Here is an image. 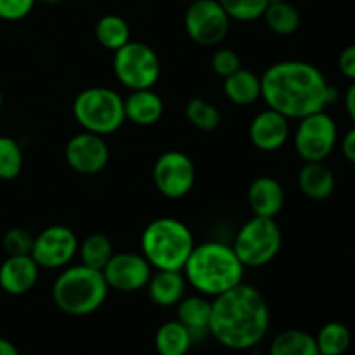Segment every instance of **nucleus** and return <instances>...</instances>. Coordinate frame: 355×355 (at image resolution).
<instances>
[{
  "label": "nucleus",
  "instance_id": "obj_1",
  "mask_svg": "<svg viewBox=\"0 0 355 355\" xmlns=\"http://www.w3.org/2000/svg\"><path fill=\"white\" fill-rule=\"evenodd\" d=\"M260 83L267 107L288 120L324 111L336 97V90L318 66L297 59L270 64L260 76Z\"/></svg>",
  "mask_w": 355,
  "mask_h": 355
},
{
  "label": "nucleus",
  "instance_id": "obj_2",
  "mask_svg": "<svg viewBox=\"0 0 355 355\" xmlns=\"http://www.w3.org/2000/svg\"><path fill=\"white\" fill-rule=\"evenodd\" d=\"M269 326V304L252 284L241 283L211 300L208 333L225 349H255L267 336Z\"/></svg>",
  "mask_w": 355,
  "mask_h": 355
},
{
  "label": "nucleus",
  "instance_id": "obj_3",
  "mask_svg": "<svg viewBox=\"0 0 355 355\" xmlns=\"http://www.w3.org/2000/svg\"><path fill=\"white\" fill-rule=\"evenodd\" d=\"M182 272L196 293L215 298L243 283L245 266L231 245L207 241L194 245Z\"/></svg>",
  "mask_w": 355,
  "mask_h": 355
},
{
  "label": "nucleus",
  "instance_id": "obj_4",
  "mask_svg": "<svg viewBox=\"0 0 355 355\" xmlns=\"http://www.w3.org/2000/svg\"><path fill=\"white\" fill-rule=\"evenodd\" d=\"M110 288L103 270L89 266H68L52 284V300L66 315L83 318L99 311L106 302Z\"/></svg>",
  "mask_w": 355,
  "mask_h": 355
},
{
  "label": "nucleus",
  "instance_id": "obj_5",
  "mask_svg": "<svg viewBox=\"0 0 355 355\" xmlns=\"http://www.w3.org/2000/svg\"><path fill=\"white\" fill-rule=\"evenodd\" d=\"M194 245L191 229L173 217L155 218L141 236V253L155 270H182Z\"/></svg>",
  "mask_w": 355,
  "mask_h": 355
},
{
  "label": "nucleus",
  "instance_id": "obj_6",
  "mask_svg": "<svg viewBox=\"0 0 355 355\" xmlns=\"http://www.w3.org/2000/svg\"><path fill=\"white\" fill-rule=\"evenodd\" d=\"M73 118L82 130L97 135L114 134L125 123L123 97L110 87L83 89L73 101Z\"/></svg>",
  "mask_w": 355,
  "mask_h": 355
},
{
  "label": "nucleus",
  "instance_id": "obj_7",
  "mask_svg": "<svg viewBox=\"0 0 355 355\" xmlns=\"http://www.w3.org/2000/svg\"><path fill=\"white\" fill-rule=\"evenodd\" d=\"M232 250L245 269H259L272 262L283 246V232L274 218L257 217L239 227Z\"/></svg>",
  "mask_w": 355,
  "mask_h": 355
},
{
  "label": "nucleus",
  "instance_id": "obj_8",
  "mask_svg": "<svg viewBox=\"0 0 355 355\" xmlns=\"http://www.w3.org/2000/svg\"><path fill=\"white\" fill-rule=\"evenodd\" d=\"M113 73L125 89H153L162 76V61L148 44L130 40L113 52Z\"/></svg>",
  "mask_w": 355,
  "mask_h": 355
},
{
  "label": "nucleus",
  "instance_id": "obj_9",
  "mask_svg": "<svg viewBox=\"0 0 355 355\" xmlns=\"http://www.w3.org/2000/svg\"><path fill=\"white\" fill-rule=\"evenodd\" d=\"M338 142V127L331 114L318 111L298 120L293 135L297 155L304 162H324Z\"/></svg>",
  "mask_w": 355,
  "mask_h": 355
},
{
  "label": "nucleus",
  "instance_id": "obj_10",
  "mask_svg": "<svg viewBox=\"0 0 355 355\" xmlns=\"http://www.w3.org/2000/svg\"><path fill=\"white\" fill-rule=\"evenodd\" d=\"M231 17L218 0H194L184 14V28L194 44L217 47L227 37Z\"/></svg>",
  "mask_w": 355,
  "mask_h": 355
},
{
  "label": "nucleus",
  "instance_id": "obj_11",
  "mask_svg": "<svg viewBox=\"0 0 355 355\" xmlns=\"http://www.w3.org/2000/svg\"><path fill=\"white\" fill-rule=\"evenodd\" d=\"M153 182L162 196L180 200L193 191L196 166L186 153L170 149L158 156L153 166Z\"/></svg>",
  "mask_w": 355,
  "mask_h": 355
},
{
  "label": "nucleus",
  "instance_id": "obj_12",
  "mask_svg": "<svg viewBox=\"0 0 355 355\" xmlns=\"http://www.w3.org/2000/svg\"><path fill=\"white\" fill-rule=\"evenodd\" d=\"M78 246L80 241L73 229L55 224L35 236L30 255L40 269H64L78 255Z\"/></svg>",
  "mask_w": 355,
  "mask_h": 355
},
{
  "label": "nucleus",
  "instance_id": "obj_13",
  "mask_svg": "<svg viewBox=\"0 0 355 355\" xmlns=\"http://www.w3.org/2000/svg\"><path fill=\"white\" fill-rule=\"evenodd\" d=\"M153 267L142 253H113L103 269L107 288L120 293H135L146 290Z\"/></svg>",
  "mask_w": 355,
  "mask_h": 355
},
{
  "label": "nucleus",
  "instance_id": "obj_14",
  "mask_svg": "<svg viewBox=\"0 0 355 355\" xmlns=\"http://www.w3.org/2000/svg\"><path fill=\"white\" fill-rule=\"evenodd\" d=\"M64 158L73 172L97 175L110 163V146L103 135L82 130L66 142Z\"/></svg>",
  "mask_w": 355,
  "mask_h": 355
},
{
  "label": "nucleus",
  "instance_id": "obj_15",
  "mask_svg": "<svg viewBox=\"0 0 355 355\" xmlns=\"http://www.w3.org/2000/svg\"><path fill=\"white\" fill-rule=\"evenodd\" d=\"M250 141L259 151L274 153L279 151L290 139V120L277 111H260L250 123Z\"/></svg>",
  "mask_w": 355,
  "mask_h": 355
},
{
  "label": "nucleus",
  "instance_id": "obj_16",
  "mask_svg": "<svg viewBox=\"0 0 355 355\" xmlns=\"http://www.w3.org/2000/svg\"><path fill=\"white\" fill-rule=\"evenodd\" d=\"M40 267L31 255H7L0 263V288L12 297H21L35 288Z\"/></svg>",
  "mask_w": 355,
  "mask_h": 355
},
{
  "label": "nucleus",
  "instance_id": "obj_17",
  "mask_svg": "<svg viewBox=\"0 0 355 355\" xmlns=\"http://www.w3.org/2000/svg\"><path fill=\"white\" fill-rule=\"evenodd\" d=\"M246 198H248V205L253 215L267 218H276V215L283 210L284 201H286V194H284L279 180L269 175L257 177L250 184Z\"/></svg>",
  "mask_w": 355,
  "mask_h": 355
},
{
  "label": "nucleus",
  "instance_id": "obj_18",
  "mask_svg": "<svg viewBox=\"0 0 355 355\" xmlns=\"http://www.w3.org/2000/svg\"><path fill=\"white\" fill-rule=\"evenodd\" d=\"M125 120L139 127H151L162 120L165 113V103L162 96L153 89L130 90L123 99Z\"/></svg>",
  "mask_w": 355,
  "mask_h": 355
},
{
  "label": "nucleus",
  "instance_id": "obj_19",
  "mask_svg": "<svg viewBox=\"0 0 355 355\" xmlns=\"http://www.w3.org/2000/svg\"><path fill=\"white\" fill-rule=\"evenodd\" d=\"M186 286L187 281L182 270H153L146 290L158 307H175L186 297Z\"/></svg>",
  "mask_w": 355,
  "mask_h": 355
},
{
  "label": "nucleus",
  "instance_id": "obj_20",
  "mask_svg": "<svg viewBox=\"0 0 355 355\" xmlns=\"http://www.w3.org/2000/svg\"><path fill=\"white\" fill-rule=\"evenodd\" d=\"M298 187L312 201H324L335 191V173L324 162H305L298 172Z\"/></svg>",
  "mask_w": 355,
  "mask_h": 355
},
{
  "label": "nucleus",
  "instance_id": "obj_21",
  "mask_svg": "<svg viewBox=\"0 0 355 355\" xmlns=\"http://www.w3.org/2000/svg\"><path fill=\"white\" fill-rule=\"evenodd\" d=\"M224 94L227 101L236 106H250L262 97L260 76L252 69L239 68L238 71L224 78Z\"/></svg>",
  "mask_w": 355,
  "mask_h": 355
},
{
  "label": "nucleus",
  "instance_id": "obj_22",
  "mask_svg": "<svg viewBox=\"0 0 355 355\" xmlns=\"http://www.w3.org/2000/svg\"><path fill=\"white\" fill-rule=\"evenodd\" d=\"M177 307V321L186 326L191 335H200V333L208 331L211 315V300L205 295H191L184 297Z\"/></svg>",
  "mask_w": 355,
  "mask_h": 355
},
{
  "label": "nucleus",
  "instance_id": "obj_23",
  "mask_svg": "<svg viewBox=\"0 0 355 355\" xmlns=\"http://www.w3.org/2000/svg\"><path fill=\"white\" fill-rule=\"evenodd\" d=\"M269 355H321L315 336L305 329H284L272 338Z\"/></svg>",
  "mask_w": 355,
  "mask_h": 355
},
{
  "label": "nucleus",
  "instance_id": "obj_24",
  "mask_svg": "<svg viewBox=\"0 0 355 355\" xmlns=\"http://www.w3.org/2000/svg\"><path fill=\"white\" fill-rule=\"evenodd\" d=\"M193 335L179 321H166L155 335V349L158 355H187L193 345Z\"/></svg>",
  "mask_w": 355,
  "mask_h": 355
},
{
  "label": "nucleus",
  "instance_id": "obj_25",
  "mask_svg": "<svg viewBox=\"0 0 355 355\" xmlns=\"http://www.w3.org/2000/svg\"><path fill=\"white\" fill-rule=\"evenodd\" d=\"M262 17L267 28L281 37L293 35L302 23L298 9L288 0H269Z\"/></svg>",
  "mask_w": 355,
  "mask_h": 355
},
{
  "label": "nucleus",
  "instance_id": "obj_26",
  "mask_svg": "<svg viewBox=\"0 0 355 355\" xmlns=\"http://www.w3.org/2000/svg\"><path fill=\"white\" fill-rule=\"evenodd\" d=\"M97 42L107 51L114 52L130 42V26L118 14H106L101 17L94 28Z\"/></svg>",
  "mask_w": 355,
  "mask_h": 355
},
{
  "label": "nucleus",
  "instance_id": "obj_27",
  "mask_svg": "<svg viewBox=\"0 0 355 355\" xmlns=\"http://www.w3.org/2000/svg\"><path fill=\"white\" fill-rule=\"evenodd\" d=\"M113 243L103 232H94L89 234L78 246L80 263L89 266L92 269L103 270L107 260L113 257Z\"/></svg>",
  "mask_w": 355,
  "mask_h": 355
},
{
  "label": "nucleus",
  "instance_id": "obj_28",
  "mask_svg": "<svg viewBox=\"0 0 355 355\" xmlns=\"http://www.w3.org/2000/svg\"><path fill=\"white\" fill-rule=\"evenodd\" d=\"M315 343L321 355H343L350 349L352 335L343 322H326L315 335Z\"/></svg>",
  "mask_w": 355,
  "mask_h": 355
},
{
  "label": "nucleus",
  "instance_id": "obj_29",
  "mask_svg": "<svg viewBox=\"0 0 355 355\" xmlns=\"http://www.w3.org/2000/svg\"><path fill=\"white\" fill-rule=\"evenodd\" d=\"M184 114H186V120L201 132H214L222 121L218 107L211 104L210 101L201 99V97H193V99L187 101Z\"/></svg>",
  "mask_w": 355,
  "mask_h": 355
},
{
  "label": "nucleus",
  "instance_id": "obj_30",
  "mask_svg": "<svg viewBox=\"0 0 355 355\" xmlns=\"http://www.w3.org/2000/svg\"><path fill=\"white\" fill-rule=\"evenodd\" d=\"M24 165L23 148L10 135H0V180H14L19 177Z\"/></svg>",
  "mask_w": 355,
  "mask_h": 355
},
{
  "label": "nucleus",
  "instance_id": "obj_31",
  "mask_svg": "<svg viewBox=\"0 0 355 355\" xmlns=\"http://www.w3.org/2000/svg\"><path fill=\"white\" fill-rule=\"evenodd\" d=\"M227 16L234 21H257L263 16L269 0H218Z\"/></svg>",
  "mask_w": 355,
  "mask_h": 355
},
{
  "label": "nucleus",
  "instance_id": "obj_32",
  "mask_svg": "<svg viewBox=\"0 0 355 355\" xmlns=\"http://www.w3.org/2000/svg\"><path fill=\"white\" fill-rule=\"evenodd\" d=\"M35 236L23 227H10L2 238L3 252L7 255H30Z\"/></svg>",
  "mask_w": 355,
  "mask_h": 355
},
{
  "label": "nucleus",
  "instance_id": "obj_33",
  "mask_svg": "<svg viewBox=\"0 0 355 355\" xmlns=\"http://www.w3.org/2000/svg\"><path fill=\"white\" fill-rule=\"evenodd\" d=\"M210 64L215 75H218L220 78H227L229 75H232V73H236L241 68V58H239L238 52L232 51V49L218 47L217 51L211 54Z\"/></svg>",
  "mask_w": 355,
  "mask_h": 355
},
{
  "label": "nucleus",
  "instance_id": "obj_34",
  "mask_svg": "<svg viewBox=\"0 0 355 355\" xmlns=\"http://www.w3.org/2000/svg\"><path fill=\"white\" fill-rule=\"evenodd\" d=\"M37 0H0V19L21 21L33 10Z\"/></svg>",
  "mask_w": 355,
  "mask_h": 355
},
{
  "label": "nucleus",
  "instance_id": "obj_35",
  "mask_svg": "<svg viewBox=\"0 0 355 355\" xmlns=\"http://www.w3.org/2000/svg\"><path fill=\"white\" fill-rule=\"evenodd\" d=\"M338 68L345 78H349L350 82L355 80V44L349 45V47L343 49L338 55Z\"/></svg>",
  "mask_w": 355,
  "mask_h": 355
},
{
  "label": "nucleus",
  "instance_id": "obj_36",
  "mask_svg": "<svg viewBox=\"0 0 355 355\" xmlns=\"http://www.w3.org/2000/svg\"><path fill=\"white\" fill-rule=\"evenodd\" d=\"M340 151L347 162L355 163V125L343 135L342 142H340Z\"/></svg>",
  "mask_w": 355,
  "mask_h": 355
},
{
  "label": "nucleus",
  "instance_id": "obj_37",
  "mask_svg": "<svg viewBox=\"0 0 355 355\" xmlns=\"http://www.w3.org/2000/svg\"><path fill=\"white\" fill-rule=\"evenodd\" d=\"M343 104H345V111L350 116V120L355 125V80L350 82L349 89L345 90V96H343Z\"/></svg>",
  "mask_w": 355,
  "mask_h": 355
},
{
  "label": "nucleus",
  "instance_id": "obj_38",
  "mask_svg": "<svg viewBox=\"0 0 355 355\" xmlns=\"http://www.w3.org/2000/svg\"><path fill=\"white\" fill-rule=\"evenodd\" d=\"M0 355H19V352H17L16 345L12 342L0 336Z\"/></svg>",
  "mask_w": 355,
  "mask_h": 355
},
{
  "label": "nucleus",
  "instance_id": "obj_39",
  "mask_svg": "<svg viewBox=\"0 0 355 355\" xmlns=\"http://www.w3.org/2000/svg\"><path fill=\"white\" fill-rule=\"evenodd\" d=\"M40 2H44V3H61V2H64V0H40Z\"/></svg>",
  "mask_w": 355,
  "mask_h": 355
},
{
  "label": "nucleus",
  "instance_id": "obj_40",
  "mask_svg": "<svg viewBox=\"0 0 355 355\" xmlns=\"http://www.w3.org/2000/svg\"><path fill=\"white\" fill-rule=\"evenodd\" d=\"M3 107V96H2V92H0V110H2Z\"/></svg>",
  "mask_w": 355,
  "mask_h": 355
},
{
  "label": "nucleus",
  "instance_id": "obj_41",
  "mask_svg": "<svg viewBox=\"0 0 355 355\" xmlns=\"http://www.w3.org/2000/svg\"><path fill=\"white\" fill-rule=\"evenodd\" d=\"M21 355V354H19ZM23 355H35V354H23Z\"/></svg>",
  "mask_w": 355,
  "mask_h": 355
},
{
  "label": "nucleus",
  "instance_id": "obj_42",
  "mask_svg": "<svg viewBox=\"0 0 355 355\" xmlns=\"http://www.w3.org/2000/svg\"><path fill=\"white\" fill-rule=\"evenodd\" d=\"M187 2H194V0H187Z\"/></svg>",
  "mask_w": 355,
  "mask_h": 355
}]
</instances>
